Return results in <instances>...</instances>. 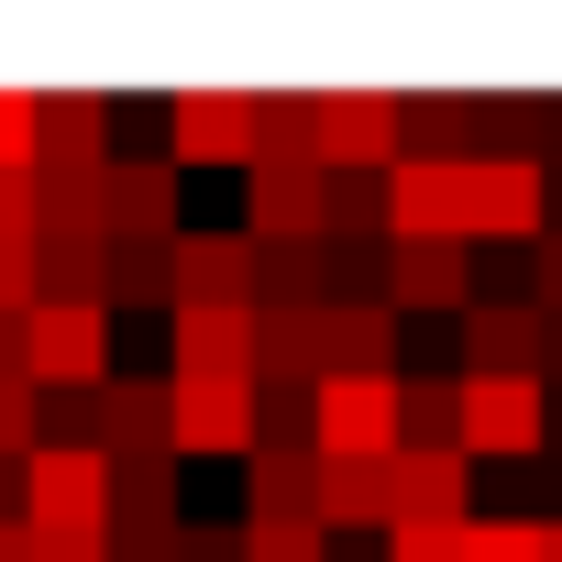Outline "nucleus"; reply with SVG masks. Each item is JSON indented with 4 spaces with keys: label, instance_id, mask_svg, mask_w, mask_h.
Returning a JSON list of instances; mask_svg holds the SVG:
<instances>
[{
    "label": "nucleus",
    "instance_id": "f03ea898",
    "mask_svg": "<svg viewBox=\"0 0 562 562\" xmlns=\"http://www.w3.org/2000/svg\"><path fill=\"white\" fill-rule=\"evenodd\" d=\"M23 529H45V540L111 529V463L78 452V441H34L23 452Z\"/></svg>",
    "mask_w": 562,
    "mask_h": 562
},
{
    "label": "nucleus",
    "instance_id": "72a5a7b5",
    "mask_svg": "<svg viewBox=\"0 0 562 562\" xmlns=\"http://www.w3.org/2000/svg\"><path fill=\"white\" fill-rule=\"evenodd\" d=\"M562 386V321H540V397Z\"/></svg>",
    "mask_w": 562,
    "mask_h": 562
},
{
    "label": "nucleus",
    "instance_id": "6ab92c4d",
    "mask_svg": "<svg viewBox=\"0 0 562 562\" xmlns=\"http://www.w3.org/2000/svg\"><path fill=\"white\" fill-rule=\"evenodd\" d=\"M177 375H254V310H177Z\"/></svg>",
    "mask_w": 562,
    "mask_h": 562
},
{
    "label": "nucleus",
    "instance_id": "1a4fd4ad",
    "mask_svg": "<svg viewBox=\"0 0 562 562\" xmlns=\"http://www.w3.org/2000/svg\"><path fill=\"white\" fill-rule=\"evenodd\" d=\"M122 100L111 89H34V166H111Z\"/></svg>",
    "mask_w": 562,
    "mask_h": 562
},
{
    "label": "nucleus",
    "instance_id": "f8f14e48",
    "mask_svg": "<svg viewBox=\"0 0 562 562\" xmlns=\"http://www.w3.org/2000/svg\"><path fill=\"white\" fill-rule=\"evenodd\" d=\"M375 299L408 321V310H474V243H397L386 254V276H375Z\"/></svg>",
    "mask_w": 562,
    "mask_h": 562
},
{
    "label": "nucleus",
    "instance_id": "a878e982",
    "mask_svg": "<svg viewBox=\"0 0 562 562\" xmlns=\"http://www.w3.org/2000/svg\"><path fill=\"white\" fill-rule=\"evenodd\" d=\"M243 562H331V529L321 518H243Z\"/></svg>",
    "mask_w": 562,
    "mask_h": 562
},
{
    "label": "nucleus",
    "instance_id": "0eeeda50",
    "mask_svg": "<svg viewBox=\"0 0 562 562\" xmlns=\"http://www.w3.org/2000/svg\"><path fill=\"white\" fill-rule=\"evenodd\" d=\"M463 243H540V166L463 155Z\"/></svg>",
    "mask_w": 562,
    "mask_h": 562
},
{
    "label": "nucleus",
    "instance_id": "c9c22d12",
    "mask_svg": "<svg viewBox=\"0 0 562 562\" xmlns=\"http://www.w3.org/2000/svg\"><path fill=\"white\" fill-rule=\"evenodd\" d=\"M540 562H562V518H540Z\"/></svg>",
    "mask_w": 562,
    "mask_h": 562
},
{
    "label": "nucleus",
    "instance_id": "9d476101",
    "mask_svg": "<svg viewBox=\"0 0 562 562\" xmlns=\"http://www.w3.org/2000/svg\"><path fill=\"white\" fill-rule=\"evenodd\" d=\"M100 221H111V243H177V232H188V221H177V166H166V155L100 166Z\"/></svg>",
    "mask_w": 562,
    "mask_h": 562
},
{
    "label": "nucleus",
    "instance_id": "2eb2a0df",
    "mask_svg": "<svg viewBox=\"0 0 562 562\" xmlns=\"http://www.w3.org/2000/svg\"><path fill=\"white\" fill-rule=\"evenodd\" d=\"M89 452L111 463V452H166V375H100L89 386Z\"/></svg>",
    "mask_w": 562,
    "mask_h": 562
},
{
    "label": "nucleus",
    "instance_id": "4be33fe9",
    "mask_svg": "<svg viewBox=\"0 0 562 562\" xmlns=\"http://www.w3.org/2000/svg\"><path fill=\"white\" fill-rule=\"evenodd\" d=\"M310 518H321L331 540H342V529H386V463H321Z\"/></svg>",
    "mask_w": 562,
    "mask_h": 562
},
{
    "label": "nucleus",
    "instance_id": "c85d7f7f",
    "mask_svg": "<svg viewBox=\"0 0 562 562\" xmlns=\"http://www.w3.org/2000/svg\"><path fill=\"white\" fill-rule=\"evenodd\" d=\"M342 232H386V210H375V177H331V243Z\"/></svg>",
    "mask_w": 562,
    "mask_h": 562
},
{
    "label": "nucleus",
    "instance_id": "dca6fc26",
    "mask_svg": "<svg viewBox=\"0 0 562 562\" xmlns=\"http://www.w3.org/2000/svg\"><path fill=\"white\" fill-rule=\"evenodd\" d=\"M321 375H397V310L375 288L321 310Z\"/></svg>",
    "mask_w": 562,
    "mask_h": 562
},
{
    "label": "nucleus",
    "instance_id": "423d86ee",
    "mask_svg": "<svg viewBox=\"0 0 562 562\" xmlns=\"http://www.w3.org/2000/svg\"><path fill=\"white\" fill-rule=\"evenodd\" d=\"M166 166H254V89H177Z\"/></svg>",
    "mask_w": 562,
    "mask_h": 562
},
{
    "label": "nucleus",
    "instance_id": "393cba45",
    "mask_svg": "<svg viewBox=\"0 0 562 562\" xmlns=\"http://www.w3.org/2000/svg\"><path fill=\"white\" fill-rule=\"evenodd\" d=\"M254 452H310V386H254Z\"/></svg>",
    "mask_w": 562,
    "mask_h": 562
},
{
    "label": "nucleus",
    "instance_id": "6e6552de",
    "mask_svg": "<svg viewBox=\"0 0 562 562\" xmlns=\"http://www.w3.org/2000/svg\"><path fill=\"white\" fill-rule=\"evenodd\" d=\"M321 166L331 177H386L397 166V100L386 89H321Z\"/></svg>",
    "mask_w": 562,
    "mask_h": 562
},
{
    "label": "nucleus",
    "instance_id": "412c9836",
    "mask_svg": "<svg viewBox=\"0 0 562 562\" xmlns=\"http://www.w3.org/2000/svg\"><path fill=\"white\" fill-rule=\"evenodd\" d=\"M463 375H397V452H463Z\"/></svg>",
    "mask_w": 562,
    "mask_h": 562
},
{
    "label": "nucleus",
    "instance_id": "ddd939ff",
    "mask_svg": "<svg viewBox=\"0 0 562 562\" xmlns=\"http://www.w3.org/2000/svg\"><path fill=\"white\" fill-rule=\"evenodd\" d=\"M177 310H254V232H177Z\"/></svg>",
    "mask_w": 562,
    "mask_h": 562
},
{
    "label": "nucleus",
    "instance_id": "f704fd0d",
    "mask_svg": "<svg viewBox=\"0 0 562 562\" xmlns=\"http://www.w3.org/2000/svg\"><path fill=\"white\" fill-rule=\"evenodd\" d=\"M540 232H562V155L540 166Z\"/></svg>",
    "mask_w": 562,
    "mask_h": 562
},
{
    "label": "nucleus",
    "instance_id": "a211bd4d",
    "mask_svg": "<svg viewBox=\"0 0 562 562\" xmlns=\"http://www.w3.org/2000/svg\"><path fill=\"white\" fill-rule=\"evenodd\" d=\"M254 166H321V89H254Z\"/></svg>",
    "mask_w": 562,
    "mask_h": 562
},
{
    "label": "nucleus",
    "instance_id": "4468645a",
    "mask_svg": "<svg viewBox=\"0 0 562 562\" xmlns=\"http://www.w3.org/2000/svg\"><path fill=\"white\" fill-rule=\"evenodd\" d=\"M254 177V243H331V166H243Z\"/></svg>",
    "mask_w": 562,
    "mask_h": 562
},
{
    "label": "nucleus",
    "instance_id": "bb28decb",
    "mask_svg": "<svg viewBox=\"0 0 562 562\" xmlns=\"http://www.w3.org/2000/svg\"><path fill=\"white\" fill-rule=\"evenodd\" d=\"M463 562H540V518H463Z\"/></svg>",
    "mask_w": 562,
    "mask_h": 562
},
{
    "label": "nucleus",
    "instance_id": "39448f33",
    "mask_svg": "<svg viewBox=\"0 0 562 562\" xmlns=\"http://www.w3.org/2000/svg\"><path fill=\"white\" fill-rule=\"evenodd\" d=\"M166 452H254V375H166Z\"/></svg>",
    "mask_w": 562,
    "mask_h": 562
},
{
    "label": "nucleus",
    "instance_id": "b1692460",
    "mask_svg": "<svg viewBox=\"0 0 562 562\" xmlns=\"http://www.w3.org/2000/svg\"><path fill=\"white\" fill-rule=\"evenodd\" d=\"M243 485H254V529H265V518H310L321 452H243Z\"/></svg>",
    "mask_w": 562,
    "mask_h": 562
},
{
    "label": "nucleus",
    "instance_id": "20e7f679",
    "mask_svg": "<svg viewBox=\"0 0 562 562\" xmlns=\"http://www.w3.org/2000/svg\"><path fill=\"white\" fill-rule=\"evenodd\" d=\"M463 463H540L551 452V397L529 386V375H463Z\"/></svg>",
    "mask_w": 562,
    "mask_h": 562
},
{
    "label": "nucleus",
    "instance_id": "473e14b6",
    "mask_svg": "<svg viewBox=\"0 0 562 562\" xmlns=\"http://www.w3.org/2000/svg\"><path fill=\"white\" fill-rule=\"evenodd\" d=\"M111 562H177V529H111Z\"/></svg>",
    "mask_w": 562,
    "mask_h": 562
},
{
    "label": "nucleus",
    "instance_id": "9b49d317",
    "mask_svg": "<svg viewBox=\"0 0 562 562\" xmlns=\"http://www.w3.org/2000/svg\"><path fill=\"white\" fill-rule=\"evenodd\" d=\"M419 518V529H463L474 518V463L463 452H386V529Z\"/></svg>",
    "mask_w": 562,
    "mask_h": 562
},
{
    "label": "nucleus",
    "instance_id": "c756f323",
    "mask_svg": "<svg viewBox=\"0 0 562 562\" xmlns=\"http://www.w3.org/2000/svg\"><path fill=\"white\" fill-rule=\"evenodd\" d=\"M386 562H463V529H419V518H397V529H386Z\"/></svg>",
    "mask_w": 562,
    "mask_h": 562
},
{
    "label": "nucleus",
    "instance_id": "2f4dec72",
    "mask_svg": "<svg viewBox=\"0 0 562 562\" xmlns=\"http://www.w3.org/2000/svg\"><path fill=\"white\" fill-rule=\"evenodd\" d=\"M0 243H34V177H0Z\"/></svg>",
    "mask_w": 562,
    "mask_h": 562
},
{
    "label": "nucleus",
    "instance_id": "7c9ffc66",
    "mask_svg": "<svg viewBox=\"0 0 562 562\" xmlns=\"http://www.w3.org/2000/svg\"><path fill=\"white\" fill-rule=\"evenodd\" d=\"M177 562H243V529H188L177 518Z\"/></svg>",
    "mask_w": 562,
    "mask_h": 562
},
{
    "label": "nucleus",
    "instance_id": "cd10ccee",
    "mask_svg": "<svg viewBox=\"0 0 562 562\" xmlns=\"http://www.w3.org/2000/svg\"><path fill=\"white\" fill-rule=\"evenodd\" d=\"M0 177H34V89H0Z\"/></svg>",
    "mask_w": 562,
    "mask_h": 562
},
{
    "label": "nucleus",
    "instance_id": "aec40b11",
    "mask_svg": "<svg viewBox=\"0 0 562 562\" xmlns=\"http://www.w3.org/2000/svg\"><path fill=\"white\" fill-rule=\"evenodd\" d=\"M111 529H177V452H111Z\"/></svg>",
    "mask_w": 562,
    "mask_h": 562
},
{
    "label": "nucleus",
    "instance_id": "5701e85b",
    "mask_svg": "<svg viewBox=\"0 0 562 562\" xmlns=\"http://www.w3.org/2000/svg\"><path fill=\"white\" fill-rule=\"evenodd\" d=\"M100 310H177L166 243H111V254H100Z\"/></svg>",
    "mask_w": 562,
    "mask_h": 562
},
{
    "label": "nucleus",
    "instance_id": "f3484780",
    "mask_svg": "<svg viewBox=\"0 0 562 562\" xmlns=\"http://www.w3.org/2000/svg\"><path fill=\"white\" fill-rule=\"evenodd\" d=\"M463 375H529L540 386V310L529 299H474L463 310Z\"/></svg>",
    "mask_w": 562,
    "mask_h": 562
},
{
    "label": "nucleus",
    "instance_id": "f257e3e1",
    "mask_svg": "<svg viewBox=\"0 0 562 562\" xmlns=\"http://www.w3.org/2000/svg\"><path fill=\"white\" fill-rule=\"evenodd\" d=\"M100 375H111V310L34 299V310H23V386H34V397H89Z\"/></svg>",
    "mask_w": 562,
    "mask_h": 562
},
{
    "label": "nucleus",
    "instance_id": "7ed1b4c3",
    "mask_svg": "<svg viewBox=\"0 0 562 562\" xmlns=\"http://www.w3.org/2000/svg\"><path fill=\"white\" fill-rule=\"evenodd\" d=\"M310 452L321 463H386L397 452V375H321L310 386Z\"/></svg>",
    "mask_w": 562,
    "mask_h": 562
}]
</instances>
